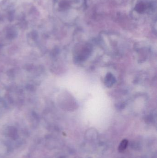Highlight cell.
<instances>
[{
  "label": "cell",
  "mask_w": 157,
  "mask_h": 158,
  "mask_svg": "<svg viewBox=\"0 0 157 158\" xmlns=\"http://www.w3.org/2000/svg\"><path fill=\"white\" fill-rule=\"evenodd\" d=\"M116 82L115 77L111 73H108L105 79V85L108 87H111Z\"/></svg>",
  "instance_id": "6da1fadb"
},
{
  "label": "cell",
  "mask_w": 157,
  "mask_h": 158,
  "mask_svg": "<svg viewBox=\"0 0 157 158\" xmlns=\"http://www.w3.org/2000/svg\"><path fill=\"white\" fill-rule=\"evenodd\" d=\"M128 144V140H126V139H124L120 144V146H119V151L120 152H123V151H124L127 148Z\"/></svg>",
  "instance_id": "7a4b0ae2"
},
{
  "label": "cell",
  "mask_w": 157,
  "mask_h": 158,
  "mask_svg": "<svg viewBox=\"0 0 157 158\" xmlns=\"http://www.w3.org/2000/svg\"><path fill=\"white\" fill-rule=\"evenodd\" d=\"M146 5L143 3H139L136 6V9L139 12H142L145 10Z\"/></svg>",
  "instance_id": "3957f363"
}]
</instances>
